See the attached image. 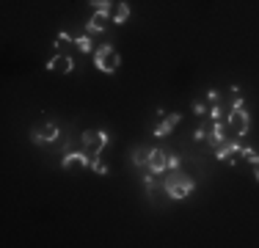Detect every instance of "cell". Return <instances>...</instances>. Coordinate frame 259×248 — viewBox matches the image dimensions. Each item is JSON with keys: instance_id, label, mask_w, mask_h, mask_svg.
Masks as SVG:
<instances>
[{"instance_id": "1", "label": "cell", "mask_w": 259, "mask_h": 248, "mask_svg": "<svg viewBox=\"0 0 259 248\" xmlns=\"http://www.w3.org/2000/svg\"><path fill=\"white\" fill-rule=\"evenodd\" d=\"M94 64H97V69H100V72L113 74L116 69H119V64H121V55L116 53V47L102 45V47L94 53Z\"/></svg>"}, {"instance_id": "2", "label": "cell", "mask_w": 259, "mask_h": 248, "mask_svg": "<svg viewBox=\"0 0 259 248\" xmlns=\"http://www.w3.org/2000/svg\"><path fill=\"white\" fill-rule=\"evenodd\" d=\"M163 188H165V193H168L171 198H185L188 193H193V188H196V185H193V179H188L185 174L174 171L168 179H165V185H163Z\"/></svg>"}, {"instance_id": "3", "label": "cell", "mask_w": 259, "mask_h": 248, "mask_svg": "<svg viewBox=\"0 0 259 248\" xmlns=\"http://www.w3.org/2000/svg\"><path fill=\"white\" fill-rule=\"evenodd\" d=\"M105 144H108V133H105V130H89V133H83V152L89 154L91 160L100 157Z\"/></svg>"}, {"instance_id": "4", "label": "cell", "mask_w": 259, "mask_h": 248, "mask_svg": "<svg viewBox=\"0 0 259 248\" xmlns=\"http://www.w3.org/2000/svg\"><path fill=\"white\" fill-rule=\"evenodd\" d=\"M248 124H251V119L243 108H234V110H229V116H226V127H229V133L237 135V138L248 133Z\"/></svg>"}, {"instance_id": "5", "label": "cell", "mask_w": 259, "mask_h": 248, "mask_svg": "<svg viewBox=\"0 0 259 248\" xmlns=\"http://www.w3.org/2000/svg\"><path fill=\"white\" fill-rule=\"evenodd\" d=\"M58 138V127L55 124H36L33 130H30V141H36V144H53V141Z\"/></svg>"}, {"instance_id": "6", "label": "cell", "mask_w": 259, "mask_h": 248, "mask_svg": "<svg viewBox=\"0 0 259 248\" xmlns=\"http://www.w3.org/2000/svg\"><path fill=\"white\" fill-rule=\"evenodd\" d=\"M243 154V146L237 141H226V144L218 146V160L221 163H237V157Z\"/></svg>"}, {"instance_id": "7", "label": "cell", "mask_w": 259, "mask_h": 248, "mask_svg": "<svg viewBox=\"0 0 259 248\" xmlns=\"http://www.w3.org/2000/svg\"><path fill=\"white\" fill-rule=\"evenodd\" d=\"M47 69H50V72H61V74H69L72 69H75V61H72V55L61 53V55H55V58L47 61Z\"/></svg>"}, {"instance_id": "8", "label": "cell", "mask_w": 259, "mask_h": 248, "mask_svg": "<svg viewBox=\"0 0 259 248\" xmlns=\"http://www.w3.org/2000/svg\"><path fill=\"white\" fill-rule=\"evenodd\" d=\"M149 169L155 174H163L165 169H168V152H163V149H152L149 154Z\"/></svg>"}, {"instance_id": "9", "label": "cell", "mask_w": 259, "mask_h": 248, "mask_svg": "<svg viewBox=\"0 0 259 248\" xmlns=\"http://www.w3.org/2000/svg\"><path fill=\"white\" fill-rule=\"evenodd\" d=\"M180 121H182V116H180V113H168V116H163V121H160L157 127H155V135H157V138L168 135V133H171V130H174Z\"/></svg>"}, {"instance_id": "10", "label": "cell", "mask_w": 259, "mask_h": 248, "mask_svg": "<svg viewBox=\"0 0 259 248\" xmlns=\"http://www.w3.org/2000/svg\"><path fill=\"white\" fill-rule=\"evenodd\" d=\"M61 166H64V169H75V166H83V169H85V166H91V157H89L85 152H69V154L64 157V163H61Z\"/></svg>"}, {"instance_id": "11", "label": "cell", "mask_w": 259, "mask_h": 248, "mask_svg": "<svg viewBox=\"0 0 259 248\" xmlns=\"http://www.w3.org/2000/svg\"><path fill=\"white\" fill-rule=\"evenodd\" d=\"M108 22H110V11H94V17H91V22H89V30L100 33V30H105Z\"/></svg>"}, {"instance_id": "12", "label": "cell", "mask_w": 259, "mask_h": 248, "mask_svg": "<svg viewBox=\"0 0 259 248\" xmlns=\"http://www.w3.org/2000/svg\"><path fill=\"white\" fill-rule=\"evenodd\" d=\"M224 121H215V127H212V133H209L207 135V141H209V144H212V146H221V144H226V133H224Z\"/></svg>"}, {"instance_id": "13", "label": "cell", "mask_w": 259, "mask_h": 248, "mask_svg": "<svg viewBox=\"0 0 259 248\" xmlns=\"http://www.w3.org/2000/svg\"><path fill=\"white\" fill-rule=\"evenodd\" d=\"M110 20H113L116 25H124L130 20V6L127 3H116V9H113V14H110Z\"/></svg>"}, {"instance_id": "14", "label": "cell", "mask_w": 259, "mask_h": 248, "mask_svg": "<svg viewBox=\"0 0 259 248\" xmlns=\"http://www.w3.org/2000/svg\"><path fill=\"white\" fill-rule=\"evenodd\" d=\"M149 154H152V149L138 146V149H135V154H133V163L135 166H146V163H149Z\"/></svg>"}, {"instance_id": "15", "label": "cell", "mask_w": 259, "mask_h": 248, "mask_svg": "<svg viewBox=\"0 0 259 248\" xmlns=\"http://www.w3.org/2000/svg\"><path fill=\"white\" fill-rule=\"evenodd\" d=\"M75 47L80 50V53H91V39H89V36H77Z\"/></svg>"}, {"instance_id": "16", "label": "cell", "mask_w": 259, "mask_h": 248, "mask_svg": "<svg viewBox=\"0 0 259 248\" xmlns=\"http://www.w3.org/2000/svg\"><path fill=\"white\" fill-rule=\"evenodd\" d=\"M91 169H94L97 174H105V177H108V166H105L100 157H94V160H91Z\"/></svg>"}, {"instance_id": "17", "label": "cell", "mask_w": 259, "mask_h": 248, "mask_svg": "<svg viewBox=\"0 0 259 248\" xmlns=\"http://www.w3.org/2000/svg\"><path fill=\"white\" fill-rule=\"evenodd\" d=\"M97 11H110V0H89Z\"/></svg>"}, {"instance_id": "18", "label": "cell", "mask_w": 259, "mask_h": 248, "mask_svg": "<svg viewBox=\"0 0 259 248\" xmlns=\"http://www.w3.org/2000/svg\"><path fill=\"white\" fill-rule=\"evenodd\" d=\"M55 45L64 47V45H75V39H72L69 33H58V39H55Z\"/></svg>"}, {"instance_id": "19", "label": "cell", "mask_w": 259, "mask_h": 248, "mask_svg": "<svg viewBox=\"0 0 259 248\" xmlns=\"http://www.w3.org/2000/svg\"><path fill=\"white\" fill-rule=\"evenodd\" d=\"M243 157H245V160H248V163H256V160H259V154L254 152V149H248V146H243Z\"/></svg>"}, {"instance_id": "20", "label": "cell", "mask_w": 259, "mask_h": 248, "mask_svg": "<svg viewBox=\"0 0 259 248\" xmlns=\"http://www.w3.org/2000/svg\"><path fill=\"white\" fill-rule=\"evenodd\" d=\"M168 169H180V157H177V154H168Z\"/></svg>"}, {"instance_id": "21", "label": "cell", "mask_w": 259, "mask_h": 248, "mask_svg": "<svg viewBox=\"0 0 259 248\" xmlns=\"http://www.w3.org/2000/svg\"><path fill=\"white\" fill-rule=\"evenodd\" d=\"M251 166H254V179L259 182V160H256V163H251Z\"/></svg>"}]
</instances>
